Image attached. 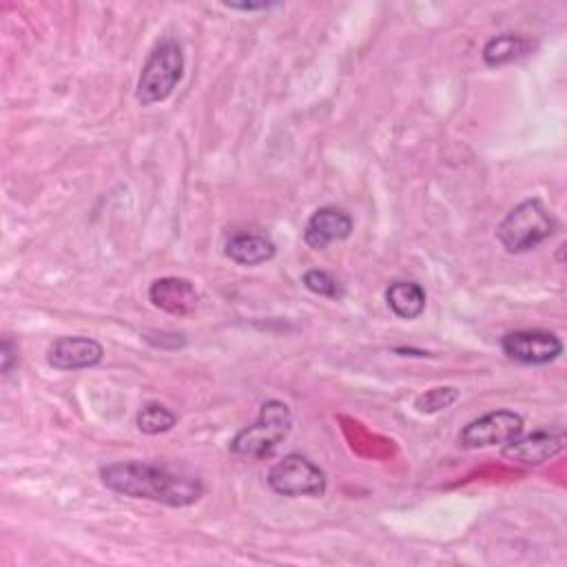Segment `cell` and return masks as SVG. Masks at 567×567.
Segmentation results:
<instances>
[{"label":"cell","instance_id":"1","mask_svg":"<svg viewBox=\"0 0 567 567\" xmlns=\"http://www.w3.org/2000/svg\"><path fill=\"white\" fill-rule=\"evenodd\" d=\"M102 483L122 496L155 501L171 507H186L202 498L204 485L188 474L171 472L168 467L146 461H115L100 467Z\"/></svg>","mask_w":567,"mask_h":567},{"label":"cell","instance_id":"2","mask_svg":"<svg viewBox=\"0 0 567 567\" xmlns=\"http://www.w3.org/2000/svg\"><path fill=\"white\" fill-rule=\"evenodd\" d=\"M292 412L279 399H268L261 403L255 423L241 427L233 441L230 452L244 458H264L270 456L290 434Z\"/></svg>","mask_w":567,"mask_h":567},{"label":"cell","instance_id":"3","mask_svg":"<svg viewBox=\"0 0 567 567\" xmlns=\"http://www.w3.org/2000/svg\"><path fill=\"white\" fill-rule=\"evenodd\" d=\"M554 230H556V219L549 215V210L543 206L538 197H532L514 206L503 217V221L496 228V237L507 252L518 255L549 239Z\"/></svg>","mask_w":567,"mask_h":567},{"label":"cell","instance_id":"4","mask_svg":"<svg viewBox=\"0 0 567 567\" xmlns=\"http://www.w3.org/2000/svg\"><path fill=\"white\" fill-rule=\"evenodd\" d=\"M184 75V53L175 40H162L146 58L135 97L142 106L164 102Z\"/></svg>","mask_w":567,"mask_h":567},{"label":"cell","instance_id":"5","mask_svg":"<svg viewBox=\"0 0 567 567\" xmlns=\"http://www.w3.org/2000/svg\"><path fill=\"white\" fill-rule=\"evenodd\" d=\"M268 487L281 496H323L326 474L303 454H286L268 470Z\"/></svg>","mask_w":567,"mask_h":567},{"label":"cell","instance_id":"6","mask_svg":"<svg viewBox=\"0 0 567 567\" xmlns=\"http://www.w3.org/2000/svg\"><path fill=\"white\" fill-rule=\"evenodd\" d=\"M523 434V416L512 410H494L474 421H470L461 434L458 443L463 447H494L507 445Z\"/></svg>","mask_w":567,"mask_h":567},{"label":"cell","instance_id":"7","mask_svg":"<svg viewBox=\"0 0 567 567\" xmlns=\"http://www.w3.org/2000/svg\"><path fill=\"white\" fill-rule=\"evenodd\" d=\"M505 357L525 365H547L563 354V341L549 330H514L501 339Z\"/></svg>","mask_w":567,"mask_h":567},{"label":"cell","instance_id":"8","mask_svg":"<svg viewBox=\"0 0 567 567\" xmlns=\"http://www.w3.org/2000/svg\"><path fill=\"white\" fill-rule=\"evenodd\" d=\"M104 348L91 337H58L47 350V363L55 370H84L102 361Z\"/></svg>","mask_w":567,"mask_h":567},{"label":"cell","instance_id":"9","mask_svg":"<svg viewBox=\"0 0 567 567\" xmlns=\"http://www.w3.org/2000/svg\"><path fill=\"white\" fill-rule=\"evenodd\" d=\"M352 233V217L348 210L339 206H321L317 208L306 226H303V241L312 250H323L332 241H343Z\"/></svg>","mask_w":567,"mask_h":567},{"label":"cell","instance_id":"10","mask_svg":"<svg viewBox=\"0 0 567 567\" xmlns=\"http://www.w3.org/2000/svg\"><path fill=\"white\" fill-rule=\"evenodd\" d=\"M148 299L155 308L173 317H186L197 308L199 295L195 286L184 277H162L151 284Z\"/></svg>","mask_w":567,"mask_h":567},{"label":"cell","instance_id":"11","mask_svg":"<svg viewBox=\"0 0 567 567\" xmlns=\"http://www.w3.org/2000/svg\"><path fill=\"white\" fill-rule=\"evenodd\" d=\"M565 447V434L563 432H534L525 439H514L512 443L503 445V456L520 463V465H540L556 454H560Z\"/></svg>","mask_w":567,"mask_h":567},{"label":"cell","instance_id":"12","mask_svg":"<svg viewBox=\"0 0 567 567\" xmlns=\"http://www.w3.org/2000/svg\"><path fill=\"white\" fill-rule=\"evenodd\" d=\"M275 241L266 233H237L226 241V257L239 266H259L275 257Z\"/></svg>","mask_w":567,"mask_h":567},{"label":"cell","instance_id":"13","mask_svg":"<svg viewBox=\"0 0 567 567\" xmlns=\"http://www.w3.org/2000/svg\"><path fill=\"white\" fill-rule=\"evenodd\" d=\"M385 301L399 319H416L425 310V290L416 281H392L385 290Z\"/></svg>","mask_w":567,"mask_h":567},{"label":"cell","instance_id":"14","mask_svg":"<svg viewBox=\"0 0 567 567\" xmlns=\"http://www.w3.org/2000/svg\"><path fill=\"white\" fill-rule=\"evenodd\" d=\"M534 42L527 35L520 33H501L496 38H489L483 47V62L487 66H501L516 62L532 53Z\"/></svg>","mask_w":567,"mask_h":567},{"label":"cell","instance_id":"15","mask_svg":"<svg viewBox=\"0 0 567 567\" xmlns=\"http://www.w3.org/2000/svg\"><path fill=\"white\" fill-rule=\"evenodd\" d=\"M177 423V416L175 412H171L166 405L162 403H144L135 416V425L140 432L148 434V436H155V434H164L168 432L173 425Z\"/></svg>","mask_w":567,"mask_h":567},{"label":"cell","instance_id":"16","mask_svg":"<svg viewBox=\"0 0 567 567\" xmlns=\"http://www.w3.org/2000/svg\"><path fill=\"white\" fill-rule=\"evenodd\" d=\"M456 399H458L456 388L439 385V388H430L423 394H419L416 401H414V408L423 414H434V412H441V410L450 408Z\"/></svg>","mask_w":567,"mask_h":567},{"label":"cell","instance_id":"17","mask_svg":"<svg viewBox=\"0 0 567 567\" xmlns=\"http://www.w3.org/2000/svg\"><path fill=\"white\" fill-rule=\"evenodd\" d=\"M301 281H303V286H306L310 292H315V295H319V297H330V299H341V297H343L341 284H339L330 272H326V270L312 268V270L303 272Z\"/></svg>","mask_w":567,"mask_h":567},{"label":"cell","instance_id":"18","mask_svg":"<svg viewBox=\"0 0 567 567\" xmlns=\"http://www.w3.org/2000/svg\"><path fill=\"white\" fill-rule=\"evenodd\" d=\"M2 374H9L11 372V365H13V354H16V348L11 343V339H2Z\"/></svg>","mask_w":567,"mask_h":567},{"label":"cell","instance_id":"19","mask_svg":"<svg viewBox=\"0 0 567 567\" xmlns=\"http://www.w3.org/2000/svg\"><path fill=\"white\" fill-rule=\"evenodd\" d=\"M224 7H228V9H237V11H266L270 4H268V2H259V4H255V2H241V4L224 2Z\"/></svg>","mask_w":567,"mask_h":567}]
</instances>
